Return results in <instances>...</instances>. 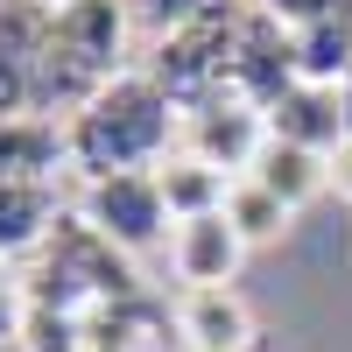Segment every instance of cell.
I'll return each mask as SVG.
<instances>
[{
  "instance_id": "obj_1",
  "label": "cell",
  "mask_w": 352,
  "mask_h": 352,
  "mask_svg": "<svg viewBox=\"0 0 352 352\" xmlns=\"http://www.w3.org/2000/svg\"><path fill=\"white\" fill-rule=\"evenodd\" d=\"M176 134H184V106H176L148 71H120L113 85H99L64 120V148H71V169L92 184V176L169 162Z\"/></svg>"
},
{
  "instance_id": "obj_2",
  "label": "cell",
  "mask_w": 352,
  "mask_h": 352,
  "mask_svg": "<svg viewBox=\"0 0 352 352\" xmlns=\"http://www.w3.org/2000/svg\"><path fill=\"white\" fill-rule=\"evenodd\" d=\"M240 28H247V8H240V0H219V8H204L197 21H184L176 36L155 43L148 78L162 85L176 106H197V99L226 92V85H232V43H240Z\"/></svg>"
},
{
  "instance_id": "obj_3",
  "label": "cell",
  "mask_w": 352,
  "mask_h": 352,
  "mask_svg": "<svg viewBox=\"0 0 352 352\" xmlns=\"http://www.w3.org/2000/svg\"><path fill=\"white\" fill-rule=\"evenodd\" d=\"M78 219L92 232H106L120 254H148L162 240V226H169V204H162L155 169H120V176H92L85 184Z\"/></svg>"
},
{
  "instance_id": "obj_4",
  "label": "cell",
  "mask_w": 352,
  "mask_h": 352,
  "mask_svg": "<svg viewBox=\"0 0 352 352\" xmlns=\"http://www.w3.org/2000/svg\"><path fill=\"white\" fill-rule=\"evenodd\" d=\"M261 148H268V113L247 106L240 92H212V99L184 106V155L212 162L219 176H232V184H240Z\"/></svg>"
},
{
  "instance_id": "obj_5",
  "label": "cell",
  "mask_w": 352,
  "mask_h": 352,
  "mask_svg": "<svg viewBox=\"0 0 352 352\" xmlns=\"http://www.w3.org/2000/svg\"><path fill=\"white\" fill-rule=\"evenodd\" d=\"M289 85H296V43H289V28L268 8H254L247 28H240V43H232V85L226 92H240L247 106L268 113Z\"/></svg>"
},
{
  "instance_id": "obj_6",
  "label": "cell",
  "mask_w": 352,
  "mask_h": 352,
  "mask_svg": "<svg viewBox=\"0 0 352 352\" xmlns=\"http://www.w3.org/2000/svg\"><path fill=\"white\" fill-rule=\"evenodd\" d=\"M268 134L289 141V148H310V155H338L345 148V106H338V85H289V92L268 106Z\"/></svg>"
},
{
  "instance_id": "obj_7",
  "label": "cell",
  "mask_w": 352,
  "mask_h": 352,
  "mask_svg": "<svg viewBox=\"0 0 352 352\" xmlns=\"http://www.w3.org/2000/svg\"><path fill=\"white\" fill-rule=\"evenodd\" d=\"M176 275H184V289H226L232 282V268H240V254H247V240L232 232V219L226 212H204V219H184L176 226Z\"/></svg>"
},
{
  "instance_id": "obj_8",
  "label": "cell",
  "mask_w": 352,
  "mask_h": 352,
  "mask_svg": "<svg viewBox=\"0 0 352 352\" xmlns=\"http://www.w3.org/2000/svg\"><path fill=\"white\" fill-rule=\"evenodd\" d=\"M64 162H71L64 120H50V113H14V120H0V184H56Z\"/></svg>"
},
{
  "instance_id": "obj_9",
  "label": "cell",
  "mask_w": 352,
  "mask_h": 352,
  "mask_svg": "<svg viewBox=\"0 0 352 352\" xmlns=\"http://www.w3.org/2000/svg\"><path fill=\"white\" fill-rule=\"evenodd\" d=\"M176 324H184V338L197 352H247V338H254V317L232 289H184Z\"/></svg>"
},
{
  "instance_id": "obj_10",
  "label": "cell",
  "mask_w": 352,
  "mask_h": 352,
  "mask_svg": "<svg viewBox=\"0 0 352 352\" xmlns=\"http://www.w3.org/2000/svg\"><path fill=\"white\" fill-rule=\"evenodd\" d=\"M64 226L56 184H0V261L50 247V232Z\"/></svg>"
},
{
  "instance_id": "obj_11",
  "label": "cell",
  "mask_w": 352,
  "mask_h": 352,
  "mask_svg": "<svg viewBox=\"0 0 352 352\" xmlns=\"http://www.w3.org/2000/svg\"><path fill=\"white\" fill-rule=\"evenodd\" d=\"M247 184H261L268 197H282L289 212H296V204H310L317 190L331 184V155H310V148H289V141H275V134H268V148L254 155V169H247Z\"/></svg>"
},
{
  "instance_id": "obj_12",
  "label": "cell",
  "mask_w": 352,
  "mask_h": 352,
  "mask_svg": "<svg viewBox=\"0 0 352 352\" xmlns=\"http://www.w3.org/2000/svg\"><path fill=\"white\" fill-rule=\"evenodd\" d=\"M155 184H162L169 219L184 226V219H204V212H226L232 176H219L212 162H197V155H169V162H155Z\"/></svg>"
},
{
  "instance_id": "obj_13",
  "label": "cell",
  "mask_w": 352,
  "mask_h": 352,
  "mask_svg": "<svg viewBox=\"0 0 352 352\" xmlns=\"http://www.w3.org/2000/svg\"><path fill=\"white\" fill-rule=\"evenodd\" d=\"M296 78L303 85H338L345 71H352V14H338V21H310V28H296Z\"/></svg>"
},
{
  "instance_id": "obj_14",
  "label": "cell",
  "mask_w": 352,
  "mask_h": 352,
  "mask_svg": "<svg viewBox=\"0 0 352 352\" xmlns=\"http://www.w3.org/2000/svg\"><path fill=\"white\" fill-rule=\"evenodd\" d=\"M226 219H232V232H240L247 247H261V240H275V232L289 226V204H282V197H268L261 184H247V176H240V184L226 190Z\"/></svg>"
},
{
  "instance_id": "obj_15",
  "label": "cell",
  "mask_w": 352,
  "mask_h": 352,
  "mask_svg": "<svg viewBox=\"0 0 352 352\" xmlns=\"http://www.w3.org/2000/svg\"><path fill=\"white\" fill-rule=\"evenodd\" d=\"M14 345L21 352H85V317L78 310H56V303H28Z\"/></svg>"
},
{
  "instance_id": "obj_16",
  "label": "cell",
  "mask_w": 352,
  "mask_h": 352,
  "mask_svg": "<svg viewBox=\"0 0 352 352\" xmlns=\"http://www.w3.org/2000/svg\"><path fill=\"white\" fill-rule=\"evenodd\" d=\"M204 8H219V0H127V14H134L141 28H155V43H162V36H176L184 21H197Z\"/></svg>"
},
{
  "instance_id": "obj_17",
  "label": "cell",
  "mask_w": 352,
  "mask_h": 352,
  "mask_svg": "<svg viewBox=\"0 0 352 352\" xmlns=\"http://www.w3.org/2000/svg\"><path fill=\"white\" fill-rule=\"evenodd\" d=\"M261 8H268L289 36H296V28H310V21H338V14H352V0H261Z\"/></svg>"
},
{
  "instance_id": "obj_18",
  "label": "cell",
  "mask_w": 352,
  "mask_h": 352,
  "mask_svg": "<svg viewBox=\"0 0 352 352\" xmlns=\"http://www.w3.org/2000/svg\"><path fill=\"white\" fill-rule=\"evenodd\" d=\"M21 317H28V289H21V275H8V261H0V345L21 338Z\"/></svg>"
},
{
  "instance_id": "obj_19",
  "label": "cell",
  "mask_w": 352,
  "mask_h": 352,
  "mask_svg": "<svg viewBox=\"0 0 352 352\" xmlns=\"http://www.w3.org/2000/svg\"><path fill=\"white\" fill-rule=\"evenodd\" d=\"M331 184H338V197H352V141L331 155Z\"/></svg>"
},
{
  "instance_id": "obj_20",
  "label": "cell",
  "mask_w": 352,
  "mask_h": 352,
  "mask_svg": "<svg viewBox=\"0 0 352 352\" xmlns=\"http://www.w3.org/2000/svg\"><path fill=\"white\" fill-rule=\"evenodd\" d=\"M338 106H345V134H352V71L338 78Z\"/></svg>"
},
{
  "instance_id": "obj_21",
  "label": "cell",
  "mask_w": 352,
  "mask_h": 352,
  "mask_svg": "<svg viewBox=\"0 0 352 352\" xmlns=\"http://www.w3.org/2000/svg\"><path fill=\"white\" fill-rule=\"evenodd\" d=\"M50 8H78V0H50Z\"/></svg>"
},
{
  "instance_id": "obj_22",
  "label": "cell",
  "mask_w": 352,
  "mask_h": 352,
  "mask_svg": "<svg viewBox=\"0 0 352 352\" xmlns=\"http://www.w3.org/2000/svg\"><path fill=\"white\" fill-rule=\"evenodd\" d=\"M85 352H92V345H85Z\"/></svg>"
}]
</instances>
